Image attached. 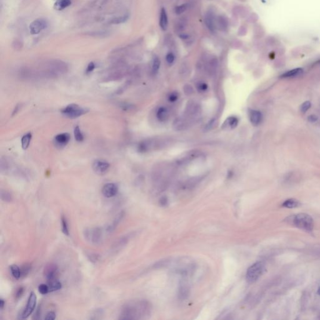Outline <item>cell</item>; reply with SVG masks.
<instances>
[{
  "label": "cell",
  "mask_w": 320,
  "mask_h": 320,
  "mask_svg": "<svg viewBox=\"0 0 320 320\" xmlns=\"http://www.w3.org/2000/svg\"><path fill=\"white\" fill-rule=\"evenodd\" d=\"M95 68V64H94V63L91 62V63L88 64V67H87V68H86V73H91V71H93V70H94Z\"/></svg>",
  "instance_id": "cell-42"
},
{
  "label": "cell",
  "mask_w": 320,
  "mask_h": 320,
  "mask_svg": "<svg viewBox=\"0 0 320 320\" xmlns=\"http://www.w3.org/2000/svg\"><path fill=\"white\" fill-rule=\"evenodd\" d=\"M186 9H187V5L184 4V5H181L179 6H178L176 9H175V13L176 15H181L182 14V13H183L186 10Z\"/></svg>",
  "instance_id": "cell-35"
},
{
  "label": "cell",
  "mask_w": 320,
  "mask_h": 320,
  "mask_svg": "<svg viewBox=\"0 0 320 320\" xmlns=\"http://www.w3.org/2000/svg\"><path fill=\"white\" fill-rule=\"evenodd\" d=\"M70 4L71 2L70 0H60V1L56 2L55 5L57 9L61 10L70 5Z\"/></svg>",
  "instance_id": "cell-26"
},
{
  "label": "cell",
  "mask_w": 320,
  "mask_h": 320,
  "mask_svg": "<svg viewBox=\"0 0 320 320\" xmlns=\"http://www.w3.org/2000/svg\"><path fill=\"white\" fill-rule=\"evenodd\" d=\"M175 58V56H174V55L172 53H168V54L166 55V61L169 64H172L173 62H174Z\"/></svg>",
  "instance_id": "cell-41"
},
{
  "label": "cell",
  "mask_w": 320,
  "mask_h": 320,
  "mask_svg": "<svg viewBox=\"0 0 320 320\" xmlns=\"http://www.w3.org/2000/svg\"><path fill=\"white\" fill-rule=\"evenodd\" d=\"M215 124V119H212L211 121L210 122H209V123L207 125L206 129H211L213 127H214Z\"/></svg>",
  "instance_id": "cell-47"
},
{
  "label": "cell",
  "mask_w": 320,
  "mask_h": 320,
  "mask_svg": "<svg viewBox=\"0 0 320 320\" xmlns=\"http://www.w3.org/2000/svg\"><path fill=\"white\" fill-rule=\"evenodd\" d=\"M151 311L148 302L144 300L131 301L125 304L120 313L119 319H141L147 316Z\"/></svg>",
  "instance_id": "cell-1"
},
{
  "label": "cell",
  "mask_w": 320,
  "mask_h": 320,
  "mask_svg": "<svg viewBox=\"0 0 320 320\" xmlns=\"http://www.w3.org/2000/svg\"><path fill=\"white\" fill-rule=\"evenodd\" d=\"M249 119L253 125L258 126L259 125L263 119V115L260 111L251 110L249 111Z\"/></svg>",
  "instance_id": "cell-12"
},
{
  "label": "cell",
  "mask_w": 320,
  "mask_h": 320,
  "mask_svg": "<svg viewBox=\"0 0 320 320\" xmlns=\"http://www.w3.org/2000/svg\"><path fill=\"white\" fill-rule=\"evenodd\" d=\"M1 198L4 202H10L12 200V196L9 192L5 190H2L1 191Z\"/></svg>",
  "instance_id": "cell-30"
},
{
  "label": "cell",
  "mask_w": 320,
  "mask_h": 320,
  "mask_svg": "<svg viewBox=\"0 0 320 320\" xmlns=\"http://www.w3.org/2000/svg\"><path fill=\"white\" fill-rule=\"evenodd\" d=\"M31 265L29 263H26L22 266L21 268V278L25 277L27 276L29 273L31 271Z\"/></svg>",
  "instance_id": "cell-28"
},
{
  "label": "cell",
  "mask_w": 320,
  "mask_h": 320,
  "mask_svg": "<svg viewBox=\"0 0 320 320\" xmlns=\"http://www.w3.org/2000/svg\"><path fill=\"white\" fill-rule=\"evenodd\" d=\"M124 215H125V213L123 211L121 212V213H119L118 215H117V216H116L115 219L113 220V223L110 225H109L108 226L107 228H106V231H107L108 233H111L112 231H113L116 229V228L117 227V226L119 223V222L121 221V220L123 219V218L124 216Z\"/></svg>",
  "instance_id": "cell-16"
},
{
  "label": "cell",
  "mask_w": 320,
  "mask_h": 320,
  "mask_svg": "<svg viewBox=\"0 0 320 320\" xmlns=\"http://www.w3.org/2000/svg\"><path fill=\"white\" fill-rule=\"evenodd\" d=\"M168 16H167V13L166 12V10L164 8H162L161 10V13H160V18H159V25L161 28L165 31L168 28Z\"/></svg>",
  "instance_id": "cell-17"
},
{
  "label": "cell",
  "mask_w": 320,
  "mask_h": 320,
  "mask_svg": "<svg viewBox=\"0 0 320 320\" xmlns=\"http://www.w3.org/2000/svg\"><path fill=\"white\" fill-rule=\"evenodd\" d=\"M48 286L49 288V293L56 291L58 290H60L62 288V284L60 282H59L57 279L51 280V281L48 282Z\"/></svg>",
  "instance_id": "cell-20"
},
{
  "label": "cell",
  "mask_w": 320,
  "mask_h": 320,
  "mask_svg": "<svg viewBox=\"0 0 320 320\" xmlns=\"http://www.w3.org/2000/svg\"><path fill=\"white\" fill-rule=\"evenodd\" d=\"M61 229H62L63 233L66 236H69L70 231H69V228H68V221H67V220H66V218L64 215L61 216Z\"/></svg>",
  "instance_id": "cell-24"
},
{
  "label": "cell",
  "mask_w": 320,
  "mask_h": 320,
  "mask_svg": "<svg viewBox=\"0 0 320 320\" xmlns=\"http://www.w3.org/2000/svg\"><path fill=\"white\" fill-rule=\"evenodd\" d=\"M88 111L76 104H70L63 108L61 113L66 117L74 119L86 114Z\"/></svg>",
  "instance_id": "cell-5"
},
{
  "label": "cell",
  "mask_w": 320,
  "mask_h": 320,
  "mask_svg": "<svg viewBox=\"0 0 320 320\" xmlns=\"http://www.w3.org/2000/svg\"><path fill=\"white\" fill-rule=\"evenodd\" d=\"M184 91L186 95H191L193 93V89L190 85H186L184 87Z\"/></svg>",
  "instance_id": "cell-37"
},
{
  "label": "cell",
  "mask_w": 320,
  "mask_h": 320,
  "mask_svg": "<svg viewBox=\"0 0 320 320\" xmlns=\"http://www.w3.org/2000/svg\"><path fill=\"white\" fill-rule=\"evenodd\" d=\"M23 292H24V288H23V287H20V288H19L17 289L16 292V294H15V297H16V299L20 298L22 296V295L23 294Z\"/></svg>",
  "instance_id": "cell-43"
},
{
  "label": "cell",
  "mask_w": 320,
  "mask_h": 320,
  "mask_svg": "<svg viewBox=\"0 0 320 320\" xmlns=\"http://www.w3.org/2000/svg\"><path fill=\"white\" fill-rule=\"evenodd\" d=\"M74 135L76 140L78 142H82L84 140V136L83 133H82L81 130L79 129V127L78 126H75L74 129Z\"/></svg>",
  "instance_id": "cell-27"
},
{
  "label": "cell",
  "mask_w": 320,
  "mask_h": 320,
  "mask_svg": "<svg viewBox=\"0 0 320 320\" xmlns=\"http://www.w3.org/2000/svg\"><path fill=\"white\" fill-rule=\"evenodd\" d=\"M238 124V119L236 117L231 116L226 119L222 128L224 129H232L235 128Z\"/></svg>",
  "instance_id": "cell-14"
},
{
  "label": "cell",
  "mask_w": 320,
  "mask_h": 320,
  "mask_svg": "<svg viewBox=\"0 0 320 320\" xmlns=\"http://www.w3.org/2000/svg\"><path fill=\"white\" fill-rule=\"evenodd\" d=\"M300 205V203L295 199H288L283 203L282 206L286 208H295Z\"/></svg>",
  "instance_id": "cell-21"
},
{
  "label": "cell",
  "mask_w": 320,
  "mask_h": 320,
  "mask_svg": "<svg viewBox=\"0 0 320 320\" xmlns=\"http://www.w3.org/2000/svg\"><path fill=\"white\" fill-rule=\"evenodd\" d=\"M48 26L46 21L38 19L32 22L30 26V31L31 35H37L45 30Z\"/></svg>",
  "instance_id": "cell-9"
},
{
  "label": "cell",
  "mask_w": 320,
  "mask_h": 320,
  "mask_svg": "<svg viewBox=\"0 0 320 320\" xmlns=\"http://www.w3.org/2000/svg\"><path fill=\"white\" fill-rule=\"evenodd\" d=\"M56 313L54 311H49L46 315V316L45 317V319L53 320L56 318Z\"/></svg>",
  "instance_id": "cell-39"
},
{
  "label": "cell",
  "mask_w": 320,
  "mask_h": 320,
  "mask_svg": "<svg viewBox=\"0 0 320 320\" xmlns=\"http://www.w3.org/2000/svg\"><path fill=\"white\" fill-rule=\"evenodd\" d=\"M32 135L31 133H28L27 134L24 135L22 138H21V146L23 150H26L30 144V142L31 140Z\"/></svg>",
  "instance_id": "cell-22"
},
{
  "label": "cell",
  "mask_w": 320,
  "mask_h": 320,
  "mask_svg": "<svg viewBox=\"0 0 320 320\" xmlns=\"http://www.w3.org/2000/svg\"><path fill=\"white\" fill-rule=\"evenodd\" d=\"M196 87H197V89L199 91H206L207 89H208V85L205 83V82H198L196 85Z\"/></svg>",
  "instance_id": "cell-34"
},
{
  "label": "cell",
  "mask_w": 320,
  "mask_h": 320,
  "mask_svg": "<svg viewBox=\"0 0 320 320\" xmlns=\"http://www.w3.org/2000/svg\"><path fill=\"white\" fill-rule=\"evenodd\" d=\"M311 106V103L310 101H304L301 106H300V111L303 113H305L307 111Z\"/></svg>",
  "instance_id": "cell-31"
},
{
  "label": "cell",
  "mask_w": 320,
  "mask_h": 320,
  "mask_svg": "<svg viewBox=\"0 0 320 320\" xmlns=\"http://www.w3.org/2000/svg\"><path fill=\"white\" fill-rule=\"evenodd\" d=\"M83 235L86 241L93 245L100 244L103 239V230L99 227L86 228Z\"/></svg>",
  "instance_id": "cell-3"
},
{
  "label": "cell",
  "mask_w": 320,
  "mask_h": 320,
  "mask_svg": "<svg viewBox=\"0 0 320 320\" xmlns=\"http://www.w3.org/2000/svg\"><path fill=\"white\" fill-rule=\"evenodd\" d=\"M5 301L3 299L0 300V309L3 310L4 308V307H5Z\"/></svg>",
  "instance_id": "cell-48"
},
{
  "label": "cell",
  "mask_w": 320,
  "mask_h": 320,
  "mask_svg": "<svg viewBox=\"0 0 320 320\" xmlns=\"http://www.w3.org/2000/svg\"><path fill=\"white\" fill-rule=\"evenodd\" d=\"M58 273V268L56 264L54 263H49L46 265L44 268V276L47 281H51L56 279Z\"/></svg>",
  "instance_id": "cell-8"
},
{
  "label": "cell",
  "mask_w": 320,
  "mask_h": 320,
  "mask_svg": "<svg viewBox=\"0 0 320 320\" xmlns=\"http://www.w3.org/2000/svg\"><path fill=\"white\" fill-rule=\"evenodd\" d=\"M157 118L159 122H165L169 118V113L168 110L165 107H161L158 110L156 113Z\"/></svg>",
  "instance_id": "cell-18"
},
{
  "label": "cell",
  "mask_w": 320,
  "mask_h": 320,
  "mask_svg": "<svg viewBox=\"0 0 320 320\" xmlns=\"http://www.w3.org/2000/svg\"><path fill=\"white\" fill-rule=\"evenodd\" d=\"M233 13H234V14H235L236 15H239L242 18H244L246 16H247L248 11H247V9L244 7L238 6L234 8Z\"/></svg>",
  "instance_id": "cell-25"
},
{
  "label": "cell",
  "mask_w": 320,
  "mask_h": 320,
  "mask_svg": "<svg viewBox=\"0 0 320 320\" xmlns=\"http://www.w3.org/2000/svg\"><path fill=\"white\" fill-rule=\"evenodd\" d=\"M161 65V61L158 57H155L153 61V65H152V72L153 73H156L160 67Z\"/></svg>",
  "instance_id": "cell-29"
},
{
  "label": "cell",
  "mask_w": 320,
  "mask_h": 320,
  "mask_svg": "<svg viewBox=\"0 0 320 320\" xmlns=\"http://www.w3.org/2000/svg\"><path fill=\"white\" fill-rule=\"evenodd\" d=\"M185 125H186L185 122L181 119H176L174 123L175 128H176L178 130H180L185 128Z\"/></svg>",
  "instance_id": "cell-33"
},
{
  "label": "cell",
  "mask_w": 320,
  "mask_h": 320,
  "mask_svg": "<svg viewBox=\"0 0 320 320\" xmlns=\"http://www.w3.org/2000/svg\"><path fill=\"white\" fill-rule=\"evenodd\" d=\"M318 119V118L317 116L315 115H311L308 117V121L310 123H315L316 122H317Z\"/></svg>",
  "instance_id": "cell-45"
},
{
  "label": "cell",
  "mask_w": 320,
  "mask_h": 320,
  "mask_svg": "<svg viewBox=\"0 0 320 320\" xmlns=\"http://www.w3.org/2000/svg\"><path fill=\"white\" fill-rule=\"evenodd\" d=\"M205 23L208 28L211 31H214L216 26L215 18L213 12L209 11L205 17Z\"/></svg>",
  "instance_id": "cell-13"
},
{
  "label": "cell",
  "mask_w": 320,
  "mask_h": 320,
  "mask_svg": "<svg viewBox=\"0 0 320 320\" xmlns=\"http://www.w3.org/2000/svg\"><path fill=\"white\" fill-rule=\"evenodd\" d=\"M241 1H245V0H241Z\"/></svg>",
  "instance_id": "cell-51"
},
{
  "label": "cell",
  "mask_w": 320,
  "mask_h": 320,
  "mask_svg": "<svg viewBox=\"0 0 320 320\" xmlns=\"http://www.w3.org/2000/svg\"><path fill=\"white\" fill-rule=\"evenodd\" d=\"M70 135L67 133H61L56 135L54 139V143L56 147L63 148L66 146L70 141Z\"/></svg>",
  "instance_id": "cell-11"
},
{
  "label": "cell",
  "mask_w": 320,
  "mask_h": 320,
  "mask_svg": "<svg viewBox=\"0 0 320 320\" xmlns=\"http://www.w3.org/2000/svg\"><path fill=\"white\" fill-rule=\"evenodd\" d=\"M20 104H18V105L16 106L15 108V110H14V111H13V114H12L13 115H15V114L17 113V112L18 111V110H19V109H20Z\"/></svg>",
  "instance_id": "cell-49"
},
{
  "label": "cell",
  "mask_w": 320,
  "mask_h": 320,
  "mask_svg": "<svg viewBox=\"0 0 320 320\" xmlns=\"http://www.w3.org/2000/svg\"><path fill=\"white\" fill-rule=\"evenodd\" d=\"M303 73V70L301 68H297L293 69L291 70L288 71L284 73H283L280 78H294L297 77L298 76H300Z\"/></svg>",
  "instance_id": "cell-15"
},
{
  "label": "cell",
  "mask_w": 320,
  "mask_h": 320,
  "mask_svg": "<svg viewBox=\"0 0 320 320\" xmlns=\"http://www.w3.org/2000/svg\"><path fill=\"white\" fill-rule=\"evenodd\" d=\"M318 294L320 295V287H319V288H318Z\"/></svg>",
  "instance_id": "cell-50"
},
{
  "label": "cell",
  "mask_w": 320,
  "mask_h": 320,
  "mask_svg": "<svg viewBox=\"0 0 320 320\" xmlns=\"http://www.w3.org/2000/svg\"><path fill=\"white\" fill-rule=\"evenodd\" d=\"M265 270L264 264L260 261L252 264L248 269L246 279L249 283H254L260 278Z\"/></svg>",
  "instance_id": "cell-4"
},
{
  "label": "cell",
  "mask_w": 320,
  "mask_h": 320,
  "mask_svg": "<svg viewBox=\"0 0 320 320\" xmlns=\"http://www.w3.org/2000/svg\"><path fill=\"white\" fill-rule=\"evenodd\" d=\"M102 194L106 198H112L116 196L118 192V186L116 184L108 183L105 184L101 190Z\"/></svg>",
  "instance_id": "cell-10"
},
{
  "label": "cell",
  "mask_w": 320,
  "mask_h": 320,
  "mask_svg": "<svg viewBox=\"0 0 320 320\" xmlns=\"http://www.w3.org/2000/svg\"><path fill=\"white\" fill-rule=\"evenodd\" d=\"M247 33V28L246 26H242L241 27H240L238 30V34L239 36H245L246 35Z\"/></svg>",
  "instance_id": "cell-40"
},
{
  "label": "cell",
  "mask_w": 320,
  "mask_h": 320,
  "mask_svg": "<svg viewBox=\"0 0 320 320\" xmlns=\"http://www.w3.org/2000/svg\"><path fill=\"white\" fill-rule=\"evenodd\" d=\"M258 17L256 14H252L251 15L249 16L248 21L251 23H254V22H256L258 20Z\"/></svg>",
  "instance_id": "cell-46"
},
{
  "label": "cell",
  "mask_w": 320,
  "mask_h": 320,
  "mask_svg": "<svg viewBox=\"0 0 320 320\" xmlns=\"http://www.w3.org/2000/svg\"><path fill=\"white\" fill-rule=\"evenodd\" d=\"M216 24L218 28L222 31L227 30L228 28V20L224 16H219L217 18Z\"/></svg>",
  "instance_id": "cell-19"
},
{
  "label": "cell",
  "mask_w": 320,
  "mask_h": 320,
  "mask_svg": "<svg viewBox=\"0 0 320 320\" xmlns=\"http://www.w3.org/2000/svg\"><path fill=\"white\" fill-rule=\"evenodd\" d=\"M292 223L296 227L303 231L311 232L314 228V221L311 216L306 213H299L292 218Z\"/></svg>",
  "instance_id": "cell-2"
},
{
  "label": "cell",
  "mask_w": 320,
  "mask_h": 320,
  "mask_svg": "<svg viewBox=\"0 0 320 320\" xmlns=\"http://www.w3.org/2000/svg\"><path fill=\"white\" fill-rule=\"evenodd\" d=\"M110 168L108 162L102 159H96L93 162L92 168L95 173L99 175H103L107 172Z\"/></svg>",
  "instance_id": "cell-7"
},
{
  "label": "cell",
  "mask_w": 320,
  "mask_h": 320,
  "mask_svg": "<svg viewBox=\"0 0 320 320\" xmlns=\"http://www.w3.org/2000/svg\"><path fill=\"white\" fill-rule=\"evenodd\" d=\"M10 271L12 276L15 279H20L21 278V268H19L16 264H12L10 266Z\"/></svg>",
  "instance_id": "cell-23"
},
{
  "label": "cell",
  "mask_w": 320,
  "mask_h": 320,
  "mask_svg": "<svg viewBox=\"0 0 320 320\" xmlns=\"http://www.w3.org/2000/svg\"><path fill=\"white\" fill-rule=\"evenodd\" d=\"M38 291L42 295H46L48 293H49L48 286L46 284L39 285V286H38Z\"/></svg>",
  "instance_id": "cell-32"
},
{
  "label": "cell",
  "mask_w": 320,
  "mask_h": 320,
  "mask_svg": "<svg viewBox=\"0 0 320 320\" xmlns=\"http://www.w3.org/2000/svg\"><path fill=\"white\" fill-rule=\"evenodd\" d=\"M41 313H42L41 307H40V306H39V307L37 308V310H36V312L35 313V315H34V316H33V319H39L40 318V316H41Z\"/></svg>",
  "instance_id": "cell-44"
},
{
  "label": "cell",
  "mask_w": 320,
  "mask_h": 320,
  "mask_svg": "<svg viewBox=\"0 0 320 320\" xmlns=\"http://www.w3.org/2000/svg\"><path fill=\"white\" fill-rule=\"evenodd\" d=\"M88 256L89 257V261H92L93 263L97 262L99 260V258H100V256H98V255L95 254V253H89V254L88 255Z\"/></svg>",
  "instance_id": "cell-38"
},
{
  "label": "cell",
  "mask_w": 320,
  "mask_h": 320,
  "mask_svg": "<svg viewBox=\"0 0 320 320\" xmlns=\"http://www.w3.org/2000/svg\"><path fill=\"white\" fill-rule=\"evenodd\" d=\"M36 296L34 292H31L30 294V296H29V298L27 301V304H26V308L23 311L21 314L19 316V318L20 319L28 318L34 311L35 307H36Z\"/></svg>",
  "instance_id": "cell-6"
},
{
  "label": "cell",
  "mask_w": 320,
  "mask_h": 320,
  "mask_svg": "<svg viewBox=\"0 0 320 320\" xmlns=\"http://www.w3.org/2000/svg\"><path fill=\"white\" fill-rule=\"evenodd\" d=\"M178 93L177 92H172L168 97V100L170 102H175L178 99Z\"/></svg>",
  "instance_id": "cell-36"
}]
</instances>
